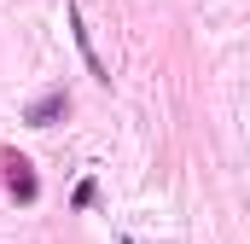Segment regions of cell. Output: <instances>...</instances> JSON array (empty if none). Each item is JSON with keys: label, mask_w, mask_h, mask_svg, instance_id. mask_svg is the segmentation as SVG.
Returning <instances> with one entry per match:
<instances>
[{"label": "cell", "mask_w": 250, "mask_h": 244, "mask_svg": "<svg viewBox=\"0 0 250 244\" xmlns=\"http://www.w3.org/2000/svg\"><path fill=\"white\" fill-rule=\"evenodd\" d=\"M0 163H6V186H12V198H18V203H35V192H41V186H35V169H29L23 157H0Z\"/></svg>", "instance_id": "cell-1"}, {"label": "cell", "mask_w": 250, "mask_h": 244, "mask_svg": "<svg viewBox=\"0 0 250 244\" xmlns=\"http://www.w3.org/2000/svg\"><path fill=\"white\" fill-rule=\"evenodd\" d=\"M64 105H70V99H64V87H53V93H41V99H35V105L23 111V122H35V128H47V122L59 117Z\"/></svg>", "instance_id": "cell-3"}, {"label": "cell", "mask_w": 250, "mask_h": 244, "mask_svg": "<svg viewBox=\"0 0 250 244\" xmlns=\"http://www.w3.org/2000/svg\"><path fill=\"white\" fill-rule=\"evenodd\" d=\"M70 29H76V47H82V59H87V76H93V81H111V70H105V59L93 53V35L82 29V12H76V6H70Z\"/></svg>", "instance_id": "cell-2"}, {"label": "cell", "mask_w": 250, "mask_h": 244, "mask_svg": "<svg viewBox=\"0 0 250 244\" xmlns=\"http://www.w3.org/2000/svg\"><path fill=\"white\" fill-rule=\"evenodd\" d=\"M93 198H99V186H93V181H82V186H76V209H87Z\"/></svg>", "instance_id": "cell-4"}]
</instances>
